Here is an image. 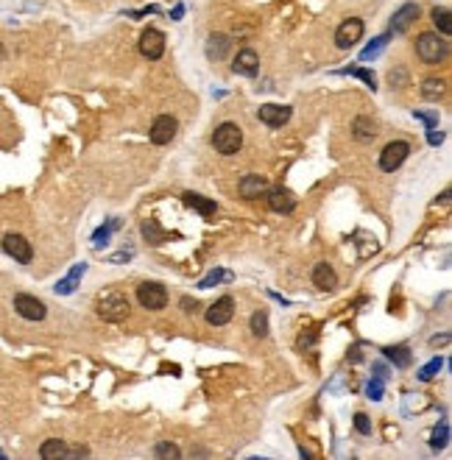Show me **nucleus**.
I'll use <instances>...</instances> for the list:
<instances>
[{"instance_id": "nucleus-1", "label": "nucleus", "mask_w": 452, "mask_h": 460, "mask_svg": "<svg viewBox=\"0 0 452 460\" xmlns=\"http://www.w3.org/2000/svg\"><path fill=\"white\" fill-rule=\"evenodd\" d=\"M95 313H98L104 321L120 324L123 318H129V299L123 296L120 290H115V287L101 290L98 299H95Z\"/></svg>"}, {"instance_id": "nucleus-2", "label": "nucleus", "mask_w": 452, "mask_h": 460, "mask_svg": "<svg viewBox=\"0 0 452 460\" xmlns=\"http://www.w3.org/2000/svg\"><path fill=\"white\" fill-rule=\"evenodd\" d=\"M213 145H215V151L224 154V156L237 154L240 145H243V132H240V125H237V123H221L218 129H215V134H213Z\"/></svg>"}, {"instance_id": "nucleus-3", "label": "nucleus", "mask_w": 452, "mask_h": 460, "mask_svg": "<svg viewBox=\"0 0 452 460\" xmlns=\"http://www.w3.org/2000/svg\"><path fill=\"white\" fill-rule=\"evenodd\" d=\"M416 53H419V59L425 64H438V62L447 59L449 48H447V42L438 34H422L416 39Z\"/></svg>"}, {"instance_id": "nucleus-4", "label": "nucleus", "mask_w": 452, "mask_h": 460, "mask_svg": "<svg viewBox=\"0 0 452 460\" xmlns=\"http://www.w3.org/2000/svg\"><path fill=\"white\" fill-rule=\"evenodd\" d=\"M137 299H140V304L145 307V310H162L168 304V290H165V285H159V282H143L140 287H137Z\"/></svg>"}, {"instance_id": "nucleus-5", "label": "nucleus", "mask_w": 452, "mask_h": 460, "mask_svg": "<svg viewBox=\"0 0 452 460\" xmlns=\"http://www.w3.org/2000/svg\"><path fill=\"white\" fill-rule=\"evenodd\" d=\"M176 132H179V123H176V117H171V114H159L156 120H154V125H151V143L154 145H168L174 137H176Z\"/></svg>"}, {"instance_id": "nucleus-6", "label": "nucleus", "mask_w": 452, "mask_h": 460, "mask_svg": "<svg viewBox=\"0 0 452 460\" xmlns=\"http://www.w3.org/2000/svg\"><path fill=\"white\" fill-rule=\"evenodd\" d=\"M360 36H363V20L349 17V20H344V23L338 25V31H335V45H338L341 51H349L352 45H357V42H360Z\"/></svg>"}, {"instance_id": "nucleus-7", "label": "nucleus", "mask_w": 452, "mask_h": 460, "mask_svg": "<svg viewBox=\"0 0 452 460\" xmlns=\"http://www.w3.org/2000/svg\"><path fill=\"white\" fill-rule=\"evenodd\" d=\"M407 154H410V145H407L405 140L388 143V145L383 148V154H380V167H383V171H388V173H394L396 167L407 159Z\"/></svg>"}, {"instance_id": "nucleus-8", "label": "nucleus", "mask_w": 452, "mask_h": 460, "mask_svg": "<svg viewBox=\"0 0 452 460\" xmlns=\"http://www.w3.org/2000/svg\"><path fill=\"white\" fill-rule=\"evenodd\" d=\"M14 310L25 318V321H43L48 315L45 304L39 302L36 296H28V293H20V296H14Z\"/></svg>"}, {"instance_id": "nucleus-9", "label": "nucleus", "mask_w": 452, "mask_h": 460, "mask_svg": "<svg viewBox=\"0 0 452 460\" xmlns=\"http://www.w3.org/2000/svg\"><path fill=\"white\" fill-rule=\"evenodd\" d=\"M140 53L145 59H159L165 53V34L156 31V28H145L140 36Z\"/></svg>"}, {"instance_id": "nucleus-10", "label": "nucleus", "mask_w": 452, "mask_h": 460, "mask_svg": "<svg viewBox=\"0 0 452 460\" xmlns=\"http://www.w3.org/2000/svg\"><path fill=\"white\" fill-rule=\"evenodd\" d=\"M3 251L9 257H14L17 263H31V257H34V248L23 234H6L3 237Z\"/></svg>"}, {"instance_id": "nucleus-11", "label": "nucleus", "mask_w": 452, "mask_h": 460, "mask_svg": "<svg viewBox=\"0 0 452 460\" xmlns=\"http://www.w3.org/2000/svg\"><path fill=\"white\" fill-rule=\"evenodd\" d=\"M291 114H294V109H291V106H282V104H265V106H260V112H257V117H260L265 125H271V129H279V125H285L287 120H291Z\"/></svg>"}, {"instance_id": "nucleus-12", "label": "nucleus", "mask_w": 452, "mask_h": 460, "mask_svg": "<svg viewBox=\"0 0 452 460\" xmlns=\"http://www.w3.org/2000/svg\"><path fill=\"white\" fill-rule=\"evenodd\" d=\"M39 455H43V460H59V457H81V455H87V449H67L64 441L51 438V441L43 444Z\"/></svg>"}, {"instance_id": "nucleus-13", "label": "nucleus", "mask_w": 452, "mask_h": 460, "mask_svg": "<svg viewBox=\"0 0 452 460\" xmlns=\"http://www.w3.org/2000/svg\"><path fill=\"white\" fill-rule=\"evenodd\" d=\"M232 70H235L237 75H257V70H260V56H257L252 48H243V51H237V56H235V62H232Z\"/></svg>"}, {"instance_id": "nucleus-14", "label": "nucleus", "mask_w": 452, "mask_h": 460, "mask_svg": "<svg viewBox=\"0 0 452 460\" xmlns=\"http://www.w3.org/2000/svg\"><path fill=\"white\" fill-rule=\"evenodd\" d=\"M232 315H235V302H232L229 296L218 299V302L207 310V321H210L213 326H224V324H229V321H232Z\"/></svg>"}, {"instance_id": "nucleus-15", "label": "nucleus", "mask_w": 452, "mask_h": 460, "mask_svg": "<svg viewBox=\"0 0 452 460\" xmlns=\"http://www.w3.org/2000/svg\"><path fill=\"white\" fill-rule=\"evenodd\" d=\"M416 17H419V6L416 3H405L402 9H396V14L391 20V31L394 34H405L410 25L416 23Z\"/></svg>"}, {"instance_id": "nucleus-16", "label": "nucleus", "mask_w": 452, "mask_h": 460, "mask_svg": "<svg viewBox=\"0 0 452 460\" xmlns=\"http://www.w3.org/2000/svg\"><path fill=\"white\" fill-rule=\"evenodd\" d=\"M268 206L274 209V213H282V215H287V213H294L296 201H294V195L287 193L285 187H274V190H268Z\"/></svg>"}, {"instance_id": "nucleus-17", "label": "nucleus", "mask_w": 452, "mask_h": 460, "mask_svg": "<svg viewBox=\"0 0 452 460\" xmlns=\"http://www.w3.org/2000/svg\"><path fill=\"white\" fill-rule=\"evenodd\" d=\"M182 201L190 206V209H195L198 215H204V218H213L215 213H218V206H215V201H210V198H204V195H198V193H185L182 195Z\"/></svg>"}, {"instance_id": "nucleus-18", "label": "nucleus", "mask_w": 452, "mask_h": 460, "mask_svg": "<svg viewBox=\"0 0 452 460\" xmlns=\"http://www.w3.org/2000/svg\"><path fill=\"white\" fill-rule=\"evenodd\" d=\"M313 285H316L318 290H333V287L338 285V276H335L333 265H326V263H318V265L313 268Z\"/></svg>"}, {"instance_id": "nucleus-19", "label": "nucleus", "mask_w": 452, "mask_h": 460, "mask_svg": "<svg viewBox=\"0 0 452 460\" xmlns=\"http://www.w3.org/2000/svg\"><path fill=\"white\" fill-rule=\"evenodd\" d=\"M265 190H268V182H265L263 176H257V173L240 179V195H243V198H257V195H263Z\"/></svg>"}, {"instance_id": "nucleus-20", "label": "nucleus", "mask_w": 452, "mask_h": 460, "mask_svg": "<svg viewBox=\"0 0 452 460\" xmlns=\"http://www.w3.org/2000/svg\"><path fill=\"white\" fill-rule=\"evenodd\" d=\"M84 271H87V265H84V263L73 265V271H70L64 279H59V285H56V293H59V296H67V293H73V290L78 287V279L84 276Z\"/></svg>"}, {"instance_id": "nucleus-21", "label": "nucleus", "mask_w": 452, "mask_h": 460, "mask_svg": "<svg viewBox=\"0 0 452 460\" xmlns=\"http://www.w3.org/2000/svg\"><path fill=\"white\" fill-rule=\"evenodd\" d=\"M352 134H355V140L368 143V140H374V134H377V132H374V123L368 120V117H363V114H360V117L355 120V132H352Z\"/></svg>"}, {"instance_id": "nucleus-22", "label": "nucleus", "mask_w": 452, "mask_h": 460, "mask_svg": "<svg viewBox=\"0 0 452 460\" xmlns=\"http://www.w3.org/2000/svg\"><path fill=\"white\" fill-rule=\"evenodd\" d=\"M226 51H229V36H224V34H213L210 42H207V53H210V59H221Z\"/></svg>"}, {"instance_id": "nucleus-23", "label": "nucleus", "mask_w": 452, "mask_h": 460, "mask_svg": "<svg viewBox=\"0 0 452 460\" xmlns=\"http://www.w3.org/2000/svg\"><path fill=\"white\" fill-rule=\"evenodd\" d=\"M444 81L441 78H427L425 84H422V95L427 98V101H438L441 95H444Z\"/></svg>"}, {"instance_id": "nucleus-24", "label": "nucleus", "mask_w": 452, "mask_h": 460, "mask_svg": "<svg viewBox=\"0 0 452 460\" xmlns=\"http://www.w3.org/2000/svg\"><path fill=\"white\" fill-rule=\"evenodd\" d=\"M383 352H385V357L394 360L399 368L410 365V349H407V346H388V349H383Z\"/></svg>"}, {"instance_id": "nucleus-25", "label": "nucleus", "mask_w": 452, "mask_h": 460, "mask_svg": "<svg viewBox=\"0 0 452 460\" xmlns=\"http://www.w3.org/2000/svg\"><path fill=\"white\" fill-rule=\"evenodd\" d=\"M232 279V271H224V268H215V271H210L207 276H204L201 282H198V287H213V285H218V282H229Z\"/></svg>"}, {"instance_id": "nucleus-26", "label": "nucleus", "mask_w": 452, "mask_h": 460, "mask_svg": "<svg viewBox=\"0 0 452 460\" xmlns=\"http://www.w3.org/2000/svg\"><path fill=\"white\" fill-rule=\"evenodd\" d=\"M385 45H388V36H377V39L372 42V45H366V48H363V53H360V62H372V59H374V56H377V53H380Z\"/></svg>"}, {"instance_id": "nucleus-27", "label": "nucleus", "mask_w": 452, "mask_h": 460, "mask_svg": "<svg viewBox=\"0 0 452 460\" xmlns=\"http://www.w3.org/2000/svg\"><path fill=\"white\" fill-rule=\"evenodd\" d=\"M433 23L441 34H452V17L447 9H433Z\"/></svg>"}, {"instance_id": "nucleus-28", "label": "nucleus", "mask_w": 452, "mask_h": 460, "mask_svg": "<svg viewBox=\"0 0 452 460\" xmlns=\"http://www.w3.org/2000/svg\"><path fill=\"white\" fill-rule=\"evenodd\" d=\"M252 332H254V338H265L268 335V315L263 310L252 315Z\"/></svg>"}, {"instance_id": "nucleus-29", "label": "nucleus", "mask_w": 452, "mask_h": 460, "mask_svg": "<svg viewBox=\"0 0 452 460\" xmlns=\"http://www.w3.org/2000/svg\"><path fill=\"white\" fill-rule=\"evenodd\" d=\"M117 226H120V221H117V218H112V221H109L106 226H101V229H98V232L93 234L95 245H106V243H109V237H112V232H115Z\"/></svg>"}, {"instance_id": "nucleus-30", "label": "nucleus", "mask_w": 452, "mask_h": 460, "mask_svg": "<svg viewBox=\"0 0 452 460\" xmlns=\"http://www.w3.org/2000/svg\"><path fill=\"white\" fill-rule=\"evenodd\" d=\"M441 365H444V360H441V357H433V360H430L425 368H419V380H422V383H430L433 376L441 371Z\"/></svg>"}, {"instance_id": "nucleus-31", "label": "nucleus", "mask_w": 452, "mask_h": 460, "mask_svg": "<svg viewBox=\"0 0 452 460\" xmlns=\"http://www.w3.org/2000/svg\"><path fill=\"white\" fill-rule=\"evenodd\" d=\"M143 234H145V237H151V243H165V240H168V234H165V232H159L156 221H145V223H143Z\"/></svg>"}, {"instance_id": "nucleus-32", "label": "nucleus", "mask_w": 452, "mask_h": 460, "mask_svg": "<svg viewBox=\"0 0 452 460\" xmlns=\"http://www.w3.org/2000/svg\"><path fill=\"white\" fill-rule=\"evenodd\" d=\"M447 441H449V424L447 422H441L438 427H436V433H433V449H444L447 446Z\"/></svg>"}, {"instance_id": "nucleus-33", "label": "nucleus", "mask_w": 452, "mask_h": 460, "mask_svg": "<svg viewBox=\"0 0 452 460\" xmlns=\"http://www.w3.org/2000/svg\"><path fill=\"white\" fill-rule=\"evenodd\" d=\"M383 380H385V376H374V380L372 383H368V388H366V394H368V399H374V402H380L383 399V394H385V385H383Z\"/></svg>"}, {"instance_id": "nucleus-34", "label": "nucleus", "mask_w": 452, "mask_h": 460, "mask_svg": "<svg viewBox=\"0 0 452 460\" xmlns=\"http://www.w3.org/2000/svg\"><path fill=\"white\" fill-rule=\"evenodd\" d=\"M154 455H156V457H182V452H179L174 444H168V441H159L156 449H154Z\"/></svg>"}, {"instance_id": "nucleus-35", "label": "nucleus", "mask_w": 452, "mask_h": 460, "mask_svg": "<svg viewBox=\"0 0 452 460\" xmlns=\"http://www.w3.org/2000/svg\"><path fill=\"white\" fill-rule=\"evenodd\" d=\"M344 73H349V75H357V78H363L368 87L372 90H377V84H374V73H368V70H363V67H349V70H344Z\"/></svg>"}, {"instance_id": "nucleus-36", "label": "nucleus", "mask_w": 452, "mask_h": 460, "mask_svg": "<svg viewBox=\"0 0 452 460\" xmlns=\"http://www.w3.org/2000/svg\"><path fill=\"white\" fill-rule=\"evenodd\" d=\"M355 430H357L360 435H372V422H368L366 413H357V415H355Z\"/></svg>"}, {"instance_id": "nucleus-37", "label": "nucleus", "mask_w": 452, "mask_h": 460, "mask_svg": "<svg viewBox=\"0 0 452 460\" xmlns=\"http://www.w3.org/2000/svg\"><path fill=\"white\" fill-rule=\"evenodd\" d=\"M416 117H419V120H425V123L430 125V129H436V125H438V114H430V112H416Z\"/></svg>"}, {"instance_id": "nucleus-38", "label": "nucleus", "mask_w": 452, "mask_h": 460, "mask_svg": "<svg viewBox=\"0 0 452 460\" xmlns=\"http://www.w3.org/2000/svg\"><path fill=\"white\" fill-rule=\"evenodd\" d=\"M182 307H185V313H195V302H190V299H182Z\"/></svg>"}, {"instance_id": "nucleus-39", "label": "nucleus", "mask_w": 452, "mask_h": 460, "mask_svg": "<svg viewBox=\"0 0 452 460\" xmlns=\"http://www.w3.org/2000/svg\"><path fill=\"white\" fill-rule=\"evenodd\" d=\"M427 140H430V145H438V143L444 140V134H436V132H430V134H427Z\"/></svg>"}, {"instance_id": "nucleus-40", "label": "nucleus", "mask_w": 452, "mask_h": 460, "mask_svg": "<svg viewBox=\"0 0 452 460\" xmlns=\"http://www.w3.org/2000/svg\"><path fill=\"white\" fill-rule=\"evenodd\" d=\"M182 14H185V6H176V9H174V14H171V17H174V20H182Z\"/></svg>"}, {"instance_id": "nucleus-41", "label": "nucleus", "mask_w": 452, "mask_h": 460, "mask_svg": "<svg viewBox=\"0 0 452 460\" xmlns=\"http://www.w3.org/2000/svg\"><path fill=\"white\" fill-rule=\"evenodd\" d=\"M0 457H6V455H3V452H0Z\"/></svg>"}]
</instances>
